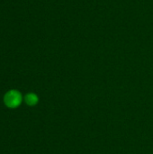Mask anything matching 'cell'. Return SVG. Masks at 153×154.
<instances>
[{
	"mask_svg": "<svg viewBox=\"0 0 153 154\" xmlns=\"http://www.w3.org/2000/svg\"><path fill=\"white\" fill-rule=\"evenodd\" d=\"M38 97L33 93L27 94L25 96V102L28 106H35L38 103Z\"/></svg>",
	"mask_w": 153,
	"mask_h": 154,
	"instance_id": "7a4b0ae2",
	"label": "cell"
},
{
	"mask_svg": "<svg viewBox=\"0 0 153 154\" xmlns=\"http://www.w3.org/2000/svg\"><path fill=\"white\" fill-rule=\"evenodd\" d=\"M4 102L7 107L16 108L22 102V95L17 90H10L5 95Z\"/></svg>",
	"mask_w": 153,
	"mask_h": 154,
	"instance_id": "6da1fadb",
	"label": "cell"
}]
</instances>
